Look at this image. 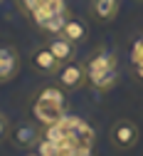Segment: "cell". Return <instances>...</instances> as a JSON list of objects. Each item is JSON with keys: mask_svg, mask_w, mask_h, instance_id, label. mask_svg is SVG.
<instances>
[{"mask_svg": "<svg viewBox=\"0 0 143 156\" xmlns=\"http://www.w3.org/2000/svg\"><path fill=\"white\" fill-rule=\"evenodd\" d=\"M87 74H89V84L96 92H109L118 84V60L109 47H96L87 57Z\"/></svg>", "mask_w": 143, "mask_h": 156, "instance_id": "cell-1", "label": "cell"}, {"mask_svg": "<svg viewBox=\"0 0 143 156\" xmlns=\"http://www.w3.org/2000/svg\"><path fill=\"white\" fill-rule=\"evenodd\" d=\"M32 114L39 126L57 124L67 116V97L62 87H45L32 99Z\"/></svg>", "mask_w": 143, "mask_h": 156, "instance_id": "cell-2", "label": "cell"}, {"mask_svg": "<svg viewBox=\"0 0 143 156\" xmlns=\"http://www.w3.org/2000/svg\"><path fill=\"white\" fill-rule=\"evenodd\" d=\"M62 124H64V131H67V139H72L79 149H94V144H96V131H94V126H91L87 119L67 114L64 119H62Z\"/></svg>", "mask_w": 143, "mask_h": 156, "instance_id": "cell-3", "label": "cell"}, {"mask_svg": "<svg viewBox=\"0 0 143 156\" xmlns=\"http://www.w3.org/2000/svg\"><path fill=\"white\" fill-rule=\"evenodd\" d=\"M109 139L114 144V149L118 151H131L136 149L138 139H141V131H138V124L131 122V119H116L111 131H109Z\"/></svg>", "mask_w": 143, "mask_h": 156, "instance_id": "cell-4", "label": "cell"}, {"mask_svg": "<svg viewBox=\"0 0 143 156\" xmlns=\"http://www.w3.org/2000/svg\"><path fill=\"white\" fill-rule=\"evenodd\" d=\"M54 77H57V84L62 89H67V92H77V89H81L89 82V74H87L84 62H77V60L59 65V69H57Z\"/></svg>", "mask_w": 143, "mask_h": 156, "instance_id": "cell-5", "label": "cell"}, {"mask_svg": "<svg viewBox=\"0 0 143 156\" xmlns=\"http://www.w3.org/2000/svg\"><path fill=\"white\" fill-rule=\"evenodd\" d=\"M30 62H32V69H35L37 74H45V77H52V74H57V69H59V60L52 55L49 47H37V50H32Z\"/></svg>", "mask_w": 143, "mask_h": 156, "instance_id": "cell-6", "label": "cell"}, {"mask_svg": "<svg viewBox=\"0 0 143 156\" xmlns=\"http://www.w3.org/2000/svg\"><path fill=\"white\" fill-rule=\"evenodd\" d=\"M39 134H42V126L27 124V122L17 124V126L10 131L15 146H22V149H35V144H37V139H39Z\"/></svg>", "mask_w": 143, "mask_h": 156, "instance_id": "cell-7", "label": "cell"}, {"mask_svg": "<svg viewBox=\"0 0 143 156\" xmlns=\"http://www.w3.org/2000/svg\"><path fill=\"white\" fill-rule=\"evenodd\" d=\"M20 72V55L12 47H0V82H10Z\"/></svg>", "mask_w": 143, "mask_h": 156, "instance_id": "cell-8", "label": "cell"}, {"mask_svg": "<svg viewBox=\"0 0 143 156\" xmlns=\"http://www.w3.org/2000/svg\"><path fill=\"white\" fill-rule=\"evenodd\" d=\"M118 8H121L118 0H91L89 15L94 17V20H99V23H111L118 15Z\"/></svg>", "mask_w": 143, "mask_h": 156, "instance_id": "cell-9", "label": "cell"}, {"mask_svg": "<svg viewBox=\"0 0 143 156\" xmlns=\"http://www.w3.org/2000/svg\"><path fill=\"white\" fill-rule=\"evenodd\" d=\"M47 47L52 50V55L59 60V65L72 62V60H74V52H77V45L69 42L64 35H52V37H49V42H47Z\"/></svg>", "mask_w": 143, "mask_h": 156, "instance_id": "cell-10", "label": "cell"}, {"mask_svg": "<svg viewBox=\"0 0 143 156\" xmlns=\"http://www.w3.org/2000/svg\"><path fill=\"white\" fill-rule=\"evenodd\" d=\"M59 35H64L67 40L74 42V45H81V42H87V37H89V25L81 20V17H72V15H69Z\"/></svg>", "mask_w": 143, "mask_h": 156, "instance_id": "cell-11", "label": "cell"}, {"mask_svg": "<svg viewBox=\"0 0 143 156\" xmlns=\"http://www.w3.org/2000/svg\"><path fill=\"white\" fill-rule=\"evenodd\" d=\"M67 17H69V15H54V17H49V20L39 27V30H45V32H49V35H59L62 27H64V23H67Z\"/></svg>", "mask_w": 143, "mask_h": 156, "instance_id": "cell-12", "label": "cell"}, {"mask_svg": "<svg viewBox=\"0 0 143 156\" xmlns=\"http://www.w3.org/2000/svg\"><path fill=\"white\" fill-rule=\"evenodd\" d=\"M35 151H37L39 156H59V154H57V144L49 141V139H45L42 134H39V139H37V144H35Z\"/></svg>", "mask_w": 143, "mask_h": 156, "instance_id": "cell-13", "label": "cell"}, {"mask_svg": "<svg viewBox=\"0 0 143 156\" xmlns=\"http://www.w3.org/2000/svg\"><path fill=\"white\" fill-rule=\"evenodd\" d=\"M39 3H42V0H15V5H17V10L22 12L25 17H30L37 8H39Z\"/></svg>", "mask_w": 143, "mask_h": 156, "instance_id": "cell-14", "label": "cell"}, {"mask_svg": "<svg viewBox=\"0 0 143 156\" xmlns=\"http://www.w3.org/2000/svg\"><path fill=\"white\" fill-rule=\"evenodd\" d=\"M10 131H12V126H10V122H8V116L0 112V141H5L8 136H10Z\"/></svg>", "mask_w": 143, "mask_h": 156, "instance_id": "cell-15", "label": "cell"}, {"mask_svg": "<svg viewBox=\"0 0 143 156\" xmlns=\"http://www.w3.org/2000/svg\"><path fill=\"white\" fill-rule=\"evenodd\" d=\"M133 62H136V65H138V69L143 72V42H141V45L136 47V52H133Z\"/></svg>", "mask_w": 143, "mask_h": 156, "instance_id": "cell-16", "label": "cell"}, {"mask_svg": "<svg viewBox=\"0 0 143 156\" xmlns=\"http://www.w3.org/2000/svg\"><path fill=\"white\" fill-rule=\"evenodd\" d=\"M22 156H39V154H37L35 149H30V151H27V154H22Z\"/></svg>", "mask_w": 143, "mask_h": 156, "instance_id": "cell-17", "label": "cell"}, {"mask_svg": "<svg viewBox=\"0 0 143 156\" xmlns=\"http://www.w3.org/2000/svg\"><path fill=\"white\" fill-rule=\"evenodd\" d=\"M0 3H3V0H0Z\"/></svg>", "mask_w": 143, "mask_h": 156, "instance_id": "cell-18", "label": "cell"}]
</instances>
